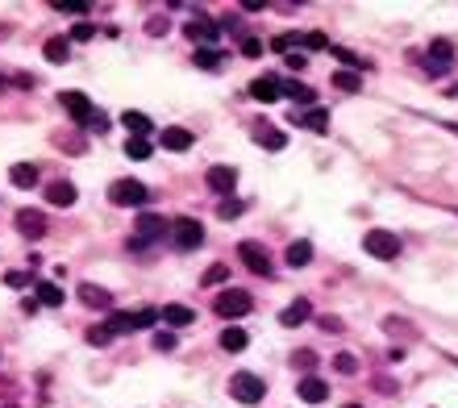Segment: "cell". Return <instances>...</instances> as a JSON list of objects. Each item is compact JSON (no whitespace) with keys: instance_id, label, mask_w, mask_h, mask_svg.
I'll list each match as a JSON object with an SVG mask.
<instances>
[{"instance_id":"cell-1","label":"cell","mask_w":458,"mask_h":408,"mask_svg":"<svg viewBox=\"0 0 458 408\" xmlns=\"http://www.w3.org/2000/svg\"><path fill=\"white\" fill-rule=\"evenodd\" d=\"M59 109H67L75 125H92V129H105V117H96L92 100H88L84 92H59Z\"/></svg>"},{"instance_id":"cell-2","label":"cell","mask_w":458,"mask_h":408,"mask_svg":"<svg viewBox=\"0 0 458 408\" xmlns=\"http://www.w3.org/2000/svg\"><path fill=\"white\" fill-rule=\"evenodd\" d=\"M213 309H217L221 321H242V317L254 309V300H250V292H242V288H225V292L217 296Z\"/></svg>"},{"instance_id":"cell-3","label":"cell","mask_w":458,"mask_h":408,"mask_svg":"<svg viewBox=\"0 0 458 408\" xmlns=\"http://www.w3.org/2000/svg\"><path fill=\"white\" fill-rule=\"evenodd\" d=\"M229 392H233L238 404H259L267 396V383L254 375V371H238V375H229Z\"/></svg>"},{"instance_id":"cell-4","label":"cell","mask_w":458,"mask_h":408,"mask_svg":"<svg viewBox=\"0 0 458 408\" xmlns=\"http://www.w3.org/2000/svg\"><path fill=\"white\" fill-rule=\"evenodd\" d=\"M163 233H167V221H163L159 213H138V233L129 238V250H146V246H155Z\"/></svg>"},{"instance_id":"cell-5","label":"cell","mask_w":458,"mask_h":408,"mask_svg":"<svg viewBox=\"0 0 458 408\" xmlns=\"http://www.w3.org/2000/svg\"><path fill=\"white\" fill-rule=\"evenodd\" d=\"M109 200L113 204H129V209H142V204L150 200V192L138 179H117V183H109Z\"/></svg>"},{"instance_id":"cell-6","label":"cell","mask_w":458,"mask_h":408,"mask_svg":"<svg viewBox=\"0 0 458 408\" xmlns=\"http://www.w3.org/2000/svg\"><path fill=\"white\" fill-rule=\"evenodd\" d=\"M183 38H188V42H196V46H217L221 25H217V21H209V17H200V13H192V21L183 25Z\"/></svg>"},{"instance_id":"cell-7","label":"cell","mask_w":458,"mask_h":408,"mask_svg":"<svg viewBox=\"0 0 458 408\" xmlns=\"http://www.w3.org/2000/svg\"><path fill=\"white\" fill-rule=\"evenodd\" d=\"M363 246H367L371 259H396V254H400V238L387 233V229H371V233L363 238Z\"/></svg>"},{"instance_id":"cell-8","label":"cell","mask_w":458,"mask_h":408,"mask_svg":"<svg viewBox=\"0 0 458 408\" xmlns=\"http://www.w3.org/2000/svg\"><path fill=\"white\" fill-rule=\"evenodd\" d=\"M171 238H175V246H179V250H196L200 242H205V225L192 221V217H179V221L171 225Z\"/></svg>"},{"instance_id":"cell-9","label":"cell","mask_w":458,"mask_h":408,"mask_svg":"<svg viewBox=\"0 0 458 408\" xmlns=\"http://www.w3.org/2000/svg\"><path fill=\"white\" fill-rule=\"evenodd\" d=\"M238 254H242V263H246L254 275H263V279L271 275V254H267L259 242H242V246H238Z\"/></svg>"},{"instance_id":"cell-10","label":"cell","mask_w":458,"mask_h":408,"mask_svg":"<svg viewBox=\"0 0 458 408\" xmlns=\"http://www.w3.org/2000/svg\"><path fill=\"white\" fill-rule=\"evenodd\" d=\"M159 146L171 150V155H183V150L196 146V138H192V129H183V125H167V129L159 133Z\"/></svg>"},{"instance_id":"cell-11","label":"cell","mask_w":458,"mask_h":408,"mask_svg":"<svg viewBox=\"0 0 458 408\" xmlns=\"http://www.w3.org/2000/svg\"><path fill=\"white\" fill-rule=\"evenodd\" d=\"M296 396H300L304 404H325V400H329V383L317 379V375H304V379L296 383Z\"/></svg>"},{"instance_id":"cell-12","label":"cell","mask_w":458,"mask_h":408,"mask_svg":"<svg viewBox=\"0 0 458 408\" xmlns=\"http://www.w3.org/2000/svg\"><path fill=\"white\" fill-rule=\"evenodd\" d=\"M450 59H454V46H450L446 38L429 42V50H425V63H429V71H433V75H442V71L450 67Z\"/></svg>"},{"instance_id":"cell-13","label":"cell","mask_w":458,"mask_h":408,"mask_svg":"<svg viewBox=\"0 0 458 408\" xmlns=\"http://www.w3.org/2000/svg\"><path fill=\"white\" fill-rule=\"evenodd\" d=\"M17 233H21V238H29V242H38V238L46 233V213H38V209L17 213Z\"/></svg>"},{"instance_id":"cell-14","label":"cell","mask_w":458,"mask_h":408,"mask_svg":"<svg viewBox=\"0 0 458 408\" xmlns=\"http://www.w3.org/2000/svg\"><path fill=\"white\" fill-rule=\"evenodd\" d=\"M250 96H254V100H263V105H275V100L283 96V84H279L275 75H263V79H254V84H250Z\"/></svg>"},{"instance_id":"cell-15","label":"cell","mask_w":458,"mask_h":408,"mask_svg":"<svg viewBox=\"0 0 458 408\" xmlns=\"http://www.w3.org/2000/svg\"><path fill=\"white\" fill-rule=\"evenodd\" d=\"M233 183H238V167H209V188H213L221 200L233 192Z\"/></svg>"},{"instance_id":"cell-16","label":"cell","mask_w":458,"mask_h":408,"mask_svg":"<svg viewBox=\"0 0 458 408\" xmlns=\"http://www.w3.org/2000/svg\"><path fill=\"white\" fill-rule=\"evenodd\" d=\"M254 142H259L263 150H271V155H275V150H283L288 146V138L275 129V125H267V121H259V125H254Z\"/></svg>"},{"instance_id":"cell-17","label":"cell","mask_w":458,"mask_h":408,"mask_svg":"<svg viewBox=\"0 0 458 408\" xmlns=\"http://www.w3.org/2000/svg\"><path fill=\"white\" fill-rule=\"evenodd\" d=\"M79 300L88 304V309H113V296L105 288H96V283H79Z\"/></svg>"},{"instance_id":"cell-18","label":"cell","mask_w":458,"mask_h":408,"mask_svg":"<svg viewBox=\"0 0 458 408\" xmlns=\"http://www.w3.org/2000/svg\"><path fill=\"white\" fill-rule=\"evenodd\" d=\"M309 313H313V304H309V300H304V296H300V300H292V304H288V309L279 313V321H283V325L292 329V325H304V321H309Z\"/></svg>"},{"instance_id":"cell-19","label":"cell","mask_w":458,"mask_h":408,"mask_svg":"<svg viewBox=\"0 0 458 408\" xmlns=\"http://www.w3.org/2000/svg\"><path fill=\"white\" fill-rule=\"evenodd\" d=\"M296 121H300L304 129H313V133H325V129H329V113H325V109H317V105H313V109H304V113H296Z\"/></svg>"},{"instance_id":"cell-20","label":"cell","mask_w":458,"mask_h":408,"mask_svg":"<svg viewBox=\"0 0 458 408\" xmlns=\"http://www.w3.org/2000/svg\"><path fill=\"white\" fill-rule=\"evenodd\" d=\"M46 200L55 204V209H67V204H75V188H71L67 179H59V183L46 188Z\"/></svg>"},{"instance_id":"cell-21","label":"cell","mask_w":458,"mask_h":408,"mask_svg":"<svg viewBox=\"0 0 458 408\" xmlns=\"http://www.w3.org/2000/svg\"><path fill=\"white\" fill-rule=\"evenodd\" d=\"M159 313H163V325H171V329L192 325V309H188V304H167V309H159Z\"/></svg>"},{"instance_id":"cell-22","label":"cell","mask_w":458,"mask_h":408,"mask_svg":"<svg viewBox=\"0 0 458 408\" xmlns=\"http://www.w3.org/2000/svg\"><path fill=\"white\" fill-rule=\"evenodd\" d=\"M283 259H288V267H309L313 263V242H292Z\"/></svg>"},{"instance_id":"cell-23","label":"cell","mask_w":458,"mask_h":408,"mask_svg":"<svg viewBox=\"0 0 458 408\" xmlns=\"http://www.w3.org/2000/svg\"><path fill=\"white\" fill-rule=\"evenodd\" d=\"M246 342H250V337H246V329H238V325L221 329V350H225V354H242V350H246Z\"/></svg>"},{"instance_id":"cell-24","label":"cell","mask_w":458,"mask_h":408,"mask_svg":"<svg viewBox=\"0 0 458 408\" xmlns=\"http://www.w3.org/2000/svg\"><path fill=\"white\" fill-rule=\"evenodd\" d=\"M38 304H46V309H63V288L50 283V279H42L38 283Z\"/></svg>"},{"instance_id":"cell-25","label":"cell","mask_w":458,"mask_h":408,"mask_svg":"<svg viewBox=\"0 0 458 408\" xmlns=\"http://www.w3.org/2000/svg\"><path fill=\"white\" fill-rule=\"evenodd\" d=\"M42 55H46V63H67L71 59V42L67 38H50Z\"/></svg>"},{"instance_id":"cell-26","label":"cell","mask_w":458,"mask_h":408,"mask_svg":"<svg viewBox=\"0 0 458 408\" xmlns=\"http://www.w3.org/2000/svg\"><path fill=\"white\" fill-rule=\"evenodd\" d=\"M121 121H125L129 138H146V133H150V117H146V113H133V109H129V113H121Z\"/></svg>"},{"instance_id":"cell-27","label":"cell","mask_w":458,"mask_h":408,"mask_svg":"<svg viewBox=\"0 0 458 408\" xmlns=\"http://www.w3.org/2000/svg\"><path fill=\"white\" fill-rule=\"evenodd\" d=\"M9 179H13L17 188H34V183H38V167H34V163H17V167L9 171Z\"/></svg>"},{"instance_id":"cell-28","label":"cell","mask_w":458,"mask_h":408,"mask_svg":"<svg viewBox=\"0 0 458 408\" xmlns=\"http://www.w3.org/2000/svg\"><path fill=\"white\" fill-rule=\"evenodd\" d=\"M196 67L217 71V67H221V46H200V50H196Z\"/></svg>"},{"instance_id":"cell-29","label":"cell","mask_w":458,"mask_h":408,"mask_svg":"<svg viewBox=\"0 0 458 408\" xmlns=\"http://www.w3.org/2000/svg\"><path fill=\"white\" fill-rule=\"evenodd\" d=\"M333 88H338V92H359L363 79H359V71H346V67H342V71H333Z\"/></svg>"},{"instance_id":"cell-30","label":"cell","mask_w":458,"mask_h":408,"mask_svg":"<svg viewBox=\"0 0 458 408\" xmlns=\"http://www.w3.org/2000/svg\"><path fill=\"white\" fill-rule=\"evenodd\" d=\"M129 321H133V329H150V325H159V321H163V313H159V309H133V313H129Z\"/></svg>"},{"instance_id":"cell-31","label":"cell","mask_w":458,"mask_h":408,"mask_svg":"<svg viewBox=\"0 0 458 408\" xmlns=\"http://www.w3.org/2000/svg\"><path fill=\"white\" fill-rule=\"evenodd\" d=\"M242 213H246V204H242V200H233V196H225V200L217 204V217H221V221H238Z\"/></svg>"},{"instance_id":"cell-32","label":"cell","mask_w":458,"mask_h":408,"mask_svg":"<svg viewBox=\"0 0 458 408\" xmlns=\"http://www.w3.org/2000/svg\"><path fill=\"white\" fill-rule=\"evenodd\" d=\"M283 96H292V100H300V105H309L313 109V88H304V84H283Z\"/></svg>"},{"instance_id":"cell-33","label":"cell","mask_w":458,"mask_h":408,"mask_svg":"<svg viewBox=\"0 0 458 408\" xmlns=\"http://www.w3.org/2000/svg\"><path fill=\"white\" fill-rule=\"evenodd\" d=\"M125 155H129V159H138V163H142V159H150V142H146V138H125Z\"/></svg>"},{"instance_id":"cell-34","label":"cell","mask_w":458,"mask_h":408,"mask_svg":"<svg viewBox=\"0 0 458 408\" xmlns=\"http://www.w3.org/2000/svg\"><path fill=\"white\" fill-rule=\"evenodd\" d=\"M333 55H338V63H346V71H363V59L354 55V50H346V46H329Z\"/></svg>"},{"instance_id":"cell-35","label":"cell","mask_w":458,"mask_h":408,"mask_svg":"<svg viewBox=\"0 0 458 408\" xmlns=\"http://www.w3.org/2000/svg\"><path fill=\"white\" fill-rule=\"evenodd\" d=\"M225 279H229V267H225V263H213L200 283H205V288H217V283H225Z\"/></svg>"},{"instance_id":"cell-36","label":"cell","mask_w":458,"mask_h":408,"mask_svg":"<svg viewBox=\"0 0 458 408\" xmlns=\"http://www.w3.org/2000/svg\"><path fill=\"white\" fill-rule=\"evenodd\" d=\"M113 337H117V333H113L109 325H92V329H88V346H109Z\"/></svg>"},{"instance_id":"cell-37","label":"cell","mask_w":458,"mask_h":408,"mask_svg":"<svg viewBox=\"0 0 458 408\" xmlns=\"http://www.w3.org/2000/svg\"><path fill=\"white\" fill-rule=\"evenodd\" d=\"M333 371H342V375H354V371H359V359H354V354H333Z\"/></svg>"},{"instance_id":"cell-38","label":"cell","mask_w":458,"mask_h":408,"mask_svg":"<svg viewBox=\"0 0 458 408\" xmlns=\"http://www.w3.org/2000/svg\"><path fill=\"white\" fill-rule=\"evenodd\" d=\"M55 9H59V13H71V17H79V13H92V5H88V0H59Z\"/></svg>"},{"instance_id":"cell-39","label":"cell","mask_w":458,"mask_h":408,"mask_svg":"<svg viewBox=\"0 0 458 408\" xmlns=\"http://www.w3.org/2000/svg\"><path fill=\"white\" fill-rule=\"evenodd\" d=\"M292 367L313 371V367H317V354H313V350H296V354H292Z\"/></svg>"},{"instance_id":"cell-40","label":"cell","mask_w":458,"mask_h":408,"mask_svg":"<svg viewBox=\"0 0 458 408\" xmlns=\"http://www.w3.org/2000/svg\"><path fill=\"white\" fill-rule=\"evenodd\" d=\"M155 350H159V354H171V350H175V333H167V329L155 333Z\"/></svg>"},{"instance_id":"cell-41","label":"cell","mask_w":458,"mask_h":408,"mask_svg":"<svg viewBox=\"0 0 458 408\" xmlns=\"http://www.w3.org/2000/svg\"><path fill=\"white\" fill-rule=\"evenodd\" d=\"M242 55H246V59H259V55H263V42H259V38H242Z\"/></svg>"},{"instance_id":"cell-42","label":"cell","mask_w":458,"mask_h":408,"mask_svg":"<svg viewBox=\"0 0 458 408\" xmlns=\"http://www.w3.org/2000/svg\"><path fill=\"white\" fill-rule=\"evenodd\" d=\"M304 46L309 50H329V38L325 34H304Z\"/></svg>"},{"instance_id":"cell-43","label":"cell","mask_w":458,"mask_h":408,"mask_svg":"<svg viewBox=\"0 0 458 408\" xmlns=\"http://www.w3.org/2000/svg\"><path fill=\"white\" fill-rule=\"evenodd\" d=\"M92 34H96V29H92V21H79V25L71 29V38H75V42H88Z\"/></svg>"},{"instance_id":"cell-44","label":"cell","mask_w":458,"mask_h":408,"mask_svg":"<svg viewBox=\"0 0 458 408\" xmlns=\"http://www.w3.org/2000/svg\"><path fill=\"white\" fill-rule=\"evenodd\" d=\"M5 283H9V288H17V292H21V288H25V283H29V275H25V271H9V275H5Z\"/></svg>"},{"instance_id":"cell-45","label":"cell","mask_w":458,"mask_h":408,"mask_svg":"<svg viewBox=\"0 0 458 408\" xmlns=\"http://www.w3.org/2000/svg\"><path fill=\"white\" fill-rule=\"evenodd\" d=\"M146 29H150V34H167V17H150Z\"/></svg>"},{"instance_id":"cell-46","label":"cell","mask_w":458,"mask_h":408,"mask_svg":"<svg viewBox=\"0 0 458 408\" xmlns=\"http://www.w3.org/2000/svg\"><path fill=\"white\" fill-rule=\"evenodd\" d=\"M346 408H363V404H346Z\"/></svg>"},{"instance_id":"cell-47","label":"cell","mask_w":458,"mask_h":408,"mask_svg":"<svg viewBox=\"0 0 458 408\" xmlns=\"http://www.w3.org/2000/svg\"><path fill=\"white\" fill-rule=\"evenodd\" d=\"M5 408H21V404H5Z\"/></svg>"}]
</instances>
